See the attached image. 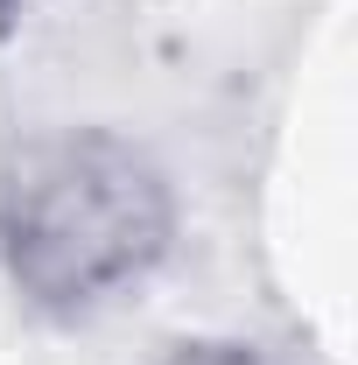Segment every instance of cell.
<instances>
[{
  "label": "cell",
  "mask_w": 358,
  "mask_h": 365,
  "mask_svg": "<svg viewBox=\"0 0 358 365\" xmlns=\"http://www.w3.org/2000/svg\"><path fill=\"white\" fill-rule=\"evenodd\" d=\"M176 182L120 127L56 120L0 155V281L36 323L85 330L155 288L176 253Z\"/></svg>",
  "instance_id": "1"
},
{
  "label": "cell",
  "mask_w": 358,
  "mask_h": 365,
  "mask_svg": "<svg viewBox=\"0 0 358 365\" xmlns=\"http://www.w3.org/2000/svg\"><path fill=\"white\" fill-rule=\"evenodd\" d=\"M162 365H260V359L239 351V344H176Z\"/></svg>",
  "instance_id": "2"
},
{
  "label": "cell",
  "mask_w": 358,
  "mask_h": 365,
  "mask_svg": "<svg viewBox=\"0 0 358 365\" xmlns=\"http://www.w3.org/2000/svg\"><path fill=\"white\" fill-rule=\"evenodd\" d=\"M21 14H29V0H0V49L21 36Z\"/></svg>",
  "instance_id": "3"
}]
</instances>
